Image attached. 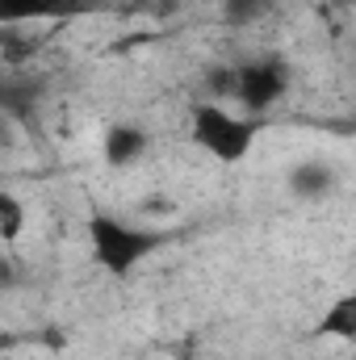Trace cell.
Segmentation results:
<instances>
[{
  "label": "cell",
  "instance_id": "obj_1",
  "mask_svg": "<svg viewBox=\"0 0 356 360\" xmlns=\"http://www.w3.org/2000/svg\"><path fill=\"white\" fill-rule=\"evenodd\" d=\"M189 134L201 151H210L214 160L222 164H239L252 147H256V134H260V122L252 113H235L218 101L210 105H197L189 113Z\"/></svg>",
  "mask_w": 356,
  "mask_h": 360
},
{
  "label": "cell",
  "instance_id": "obj_2",
  "mask_svg": "<svg viewBox=\"0 0 356 360\" xmlns=\"http://www.w3.org/2000/svg\"><path fill=\"white\" fill-rule=\"evenodd\" d=\"M151 248H155V235H147V231H134L117 218L92 222V252L109 272H130Z\"/></svg>",
  "mask_w": 356,
  "mask_h": 360
},
{
  "label": "cell",
  "instance_id": "obj_3",
  "mask_svg": "<svg viewBox=\"0 0 356 360\" xmlns=\"http://www.w3.org/2000/svg\"><path fill=\"white\" fill-rule=\"evenodd\" d=\"M239 84H235V105H243V113H265L272 109L285 92H289V72L276 59H256L248 68H235Z\"/></svg>",
  "mask_w": 356,
  "mask_h": 360
},
{
  "label": "cell",
  "instance_id": "obj_4",
  "mask_svg": "<svg viewBox=\"0 0 356 360\" xmlns=\"http://www.w3.org/2000/svg\"><path fill=\"white\" fill-rule=\"evenodd\" d=\"M147 147H151V139H147L139 126H113V130L105 134V143H101L109 168H134V164L147 155Z\"/></svg>",
  "mask_w": 356,
  "mask_h": 360
},
{
  "label": "cell",
  "instance_id": "obj_5",
  "mask_svg": "<svg viewBox=\"0 0 356 360\" xmlns=\"http://www.w3.org/2000/svg\"><path fill=\"white\" fill-rule=\"evenodd\" d=\"M25 235V205L17 193L0 188V243H17Z\"/></svg>",
  "mask_w": 356,
  "mask_h": 360
},
{
  "label": "cell",
  "instance_id": "obj_6",
  "mask_svg": "<svg viewBox=\"0 0 356 360\" xmlns=\"http://www.w3.org/2000/svg\"><path fill=\"white\" fill-rule=\"evenodd\" d=\"M327 188H331V168H327V164H302V168L293 172V193L319 197V193H327Z\"/></svg>",
  "mask_w": 356,
  "mask_h": 360
},
{
  "label": "cell",
  "instance_id": "obj_7",
  "mask_svg": "<svg viewBox=\"0 0 356 360\" xmlns=\"http://www.w3.org/2000/svg\"><path fill=\"white\" fill-rule=\"evenodd\" d=\"M4 344H8V340H4V331H0V348H4Z\"/></svg>",
  "mask_w": 356,
  "mask_h": 360
}]
</instances>
